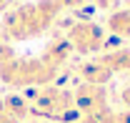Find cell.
I'll list each match as a JSON object with an SVG mask.
<instances>
[{
	"label": "cell",
	"instance_id": "6da1fadb",
	"mask_svg": "<svg viewBox=\"0 0 130 123\" xmlns=\"http://www.w3.org/2000/svg\"><path fill=\"white\" fill-rule=\"evenodd\" d=\"M55 13H58V5L48 3V0L38 3V5H25V8H20L5 18L3 35L10 40H28L32 35H40L53 23Z\"/></svg>",
	"mask_w": 130,
	"mask_h": 123
},
{
	"label": "cell",
	"instance_id": "7a4b0ae2",
	"mask_svg": "<svg viewBox=\"0 0 130 123\" xmlns=\"http://www.w3.org/2000/svg\"><path fill=\"white\" fill-rule=\"evenodd\" d=\"M70 108H75V95L60 91V88L43 91L32 103V110H38L43 116H65Z\"/></svg>",
	"mask_w": 130,
	"mask_h": 123
},
{
	"label": "cell",
	"instance_id": "3957f363",
	"mask_svg": "<svg viewBox=\"0 0 130 123\" xmlns=\"http://www.w3.org/2000/svg\"><path fill=\"white\" fill-rule=\"evenodd\" d=\"M70 48L80 50V53H93L103 45V30L93 23H80L70 30Z\"/></svg>",
	"mask_w": 130,
	"mask_h": 123
},
{
	"label": "cell",
	"instance_id": "277c9868",
	"mask_svg": "<svg viewBox=\"0 0 130 123\" xmlns=\"http://www.w3.org/2000/svg\"><path fill=\"white\" fill-rule=\"evenodd\" d=\"M110 28H113L118 35L130 38V13H118V15L110 20Z\"/></svg>",
	"mask_w": 130,
	"mask_h": 123
},
{
	"label": "cell",
	"instance_id": "5b68a950",
	"mask_svg": "<svg viewBox=\"0 0 130 123\" xmlns=\"http://www.w3.org/2000/svg\"><path fill=\"white\" fill-rule=\"evenodd\" d=\"M0 123H20L15 116H13V113L5 108V103H3V101H0Z\"/></svg>",
	"mask_w": 130,
	"mask_h": 123
},
{
	"label": "cell",
	"instance_id": "8992f818",
	"mask_svg": "<svg viewBox=\"0 0 130 123\" xmlns=\"http://www.w3.org/2000/svg\"><path fill=\"white\" fill-rule=\"evenodd\" d=\"M3 5H5V0H0V8H3Z\"/></svg>",
	"mask_w": 130,
	"mask_h": 123
}]
</instances>
